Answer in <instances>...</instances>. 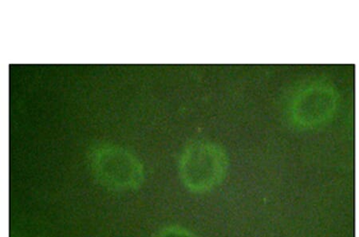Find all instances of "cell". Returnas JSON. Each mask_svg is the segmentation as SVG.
<instances>
[{"instance_id":"obj_1","label":"cell","mask_w":359,"mask_h":237,"mask_svg":"<svg viewBox=\"0 0 359 237\" xmlns=\"http://www.w3.org/2000/svg\"><path fill=\"white\" fill-rule=\"evenodd\" d=\"M226 150L208 140L191 142L180 156L178 173L185 189L194 194L210 192L221 186L228 175Z\"/></svg>"},{"instance_id":"obj_2","label":"cell","mask_w":359,"mask_h":237,"mask_svg":"<svg viewBox=\"0 0 359 237\" xmlns=\"http://www.w3.org/2000/svg\"><path fill=\"white\" fill-rule=\"evenodd\" d=\"M89 163L97 182L115 192L137 191L146 179L140 158L128 149L116 144H103L93 149Z\"/></svg>"},{"instance_id":"obj_3","label":"cell","mask_w":359,"mask_h":237,"mask_svg":"<svg viewBox=\"0 0 359 237\" xmlns=\"http://www.w3.org/2000/svg\"><path fill=\"white\" fill-rule=\"evenodd\" d=\"M154 237H199L198 235L192 232V231L180 226V225H169L162 228L155 234Z\"/></svg>"}]
</instances>
